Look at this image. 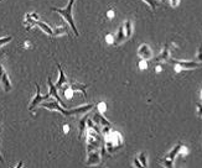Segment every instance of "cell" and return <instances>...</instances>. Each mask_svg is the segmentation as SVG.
I'll return each mask as SVG.
<instances>
[{
  "instance_id": "cell-1",
  "label": "cell",
  "mask_w": 202,
  "mask_h": 168,
  "mask_svg": "<svg viewBox=\"0 0 202 168\" xmlns=\"http://www.w3.org/2000/svg\"><path fill=\"white\" fill-rule=\"evenodd\" d=\"M42 108L45 109H52V110H57L60 111L62 115L65 116H71V115H78V114H82V113H87L91 109H93V104H88V105H83V106H79V108H74V109H69V110H66L63 109V106L60 105V103L56 101H50V103H43L41 105Z\"/></svg>"
},
{
  "instance_id": "cell-2",
  "label": "cell",
  "mask_w": 202,
  "mask_h": 168,
  "mask_svg": "<svg viewBox=\"0 0 202 168\" xmlns=\"http://www.w3.org/2000/svg\"><path fill=\"white\" fill-rule=\"evenodd\" d=\"M73 4H74V0H69V2H68V5L65 7V9H60V7H52L51 10L52 11H56V12H58L66 21H67L68 24H69V26L72 27V31H73V34L74 36H78V31H77V27H76V25H74V21H73V17H72V6H73Z\"/></svg>"
},
{
  "instance_id": "cell-3",
  "label": "cell",
  "mask_w": 202,
  "mask_h": 168,
  "mask_svg": "<svg viewBox=\"0 0 202 168\" xmlns=\"http://www.w3.org/2000/svg\"><path fill=\"white\" fill-rule=\"evenodd\" d=\"M182 148H184V146H182V143H181V142H179L176 146H174V148H172L168 155L164 157V166H165V167L171 168L172 166H174V161H175L176 156L179 155V152H180Z\"/></svg>"
},
{
  "instance_id": "cell-4",
  "label": "cell",
  "mask_w": 202,
  "mask_h": 168,
  "mask_svg": "<svg viewBox=\"0 0 202 168\" xmlns=\"http://www.w3.org/2000/svg\"><path fill=\"white\" fill-rule=\"evenodd\" d=\"M36 95H35V98L33 99V101H31V104H30V106H29V110H34L35 108L41 103L42 100H48L50 99V94H46V95H41V93H40V85H37L36 84Z\"/></svg>"
},
{
  "instance_id": "cell-5",
  "label": "cell",
  "mask_w": 202,
  "mask_h": 168,
  "mask_svg": "<svg viewBox=\"0 0 202 168\" xmlns=\"http://www.w3.org/2000/svg\"><path fill=\"white\" fill-rule=\"evenodd\" d=\"M88 152L91 151H94V150H98V145H99V140L101 137L94 132H88Z\"/></svg>"
},
{
  "instance_id": "cell-6",
  "label": "cell",
  "mask_w": 202,
  "mask_h": 168,
  "mask_svg": "<svg viewBox=\"0 0 202 168\" xmlns=\"http://www.w3.org/2000/svg\"><path fill=\"white\" fill-rule=\"evenodd\" d=\"M168 62L172 63V65H175V66H180V67H182V68H187V69L197 68L199 66H200V65H199L197 62H195V61H176V60H171V58H169Z\"/></svg>"
},
{
  "instance_id": "cell-7",
  "label": "cell",
  "mask_w": 202,
  "mask_h": 168,
  "mask_svg": "<svg viewBox=\"0 0 202 168\" xmlns=\"http://www.w3.org/2000/svg\"><path fill=\"white\" fill-rule=\"evenodd\" d=\"M0 82H1V84H3V87H4V89H5L6 92H9V90L11 89V83H10V80H9L8 73L5 72V69H4V67H3L1 63H0Z\"/></svg>"
},
{
  "instance_id": "cell-8",
  "label": "cell",
  "mask_w": 202,
  "mask_h": 168,
  "mask_svg": "<svg viewBox=\"0 0 202 168\" xmlns=\"http://www.w3.org/2000/svg\"><path fill=\"white\" fill-rule=\"evenodd\" d=\"M138 55H139V57H141L143 60H146V61L150 60V58L153 57V52H151L150 47H149L146 43H143V45L139 47Z\"/></svg>"
},
{
  "instance_id": "cell-9",
  "label": "cell",
  "mask_w": 202,
  "mask_h": 168,
  "mask_svg": "<svg viewBox=\"0 0 202 168\" xmlns=\"http://www.w3.org/2000/svg\"><path fill=\"white\" fill-rule=\"evenodd\" d=\"M47 84H48V88H50V95H52V97H55V99L58 101L62 106H65V104L62 103L61 100V98H60V95H58V93H57V88H56V85H53V83L51 82V78H47Z\"/></svg>"
},
{
  "instance_id": "cell-10",
  "label": "cell",
  "mask_w": 202,
  "mask_h": 168,
  "mask_svg": "<svg viewBox=\"0 0 202 168\" xmlns=\"http://www.w3.org/2000/svg\"><path fill=\"white\" fill-rule=\"evenodd\" d=\"M99 160H101V157H99V152H98L97 150L88 152V161H87V165H97V163H99Z\"/></svg>"
},
{
  "instance_id": "cell-11",
  "label": "cell",
  "mask_w": 202,
  "mask_h": 168,
  "mask_svg": "<svg viewBox=\"0 0 202 168\" xmlns=\"http://www.w3.org/2000/svg\"><path fill=\"white\" fill-rule=\"evenodd\" d=\"M87 87H88L87 84H81V83H72L71 84V89L73 92H81L83 94V97H87V92H86Z\"/></svg>"
},
{
  "instance_id": "cell-12",
  "label": "cell",
  "mask_w": 202,
  "mask_h": 168,
  "mask_svg": "<svg viewBox=\"0 0 202 168\" xmlns=\"http://www.w3.org/2000/svg\"><path fill=\"white\" fill-rule=\"evenodd\" d=\"M57 68H58V70H60V78H58V80H57V83H56V88H57V89H62V88H63V84L67 83V79H66V77H65V73H63V70H62V67H61L60 65H57Z\"/></svg>"
},
{
  "instance_id": "cell-13",
  "label": "cell",
  "mask_w": 202,
  "mask_h": 168,
  "mask_svg": "<svg viewBox=\"0 0 202 168\" xmlns=\"http://www.w3.org/2000/svg\"><path fill=\"white\" fill-rule=\"evenodd\" d=\"M127 40H128V37H127V34H125V31H124V26L122 25V26L119 27V31H118L117 37H115L114 45H119V43H122L123 41H127Z\"/></svg>"
},
{
  "instance_id": "cell-14",
  "label": "cell",
  "mask_w": 202,
  "mask_h": 168,
  "mask_svg": "<svg viewBox=\"0 0 202 168\" xmlns=\"http://www.w3.org/2000/svg\"><path fill=\"white\" fill-rule=\"evenodd\" d=\"M93 120L97 122V125H104V126H112V124L109 122V121H107L103 116H102L101 114L97 111L94 115H93Z\"/></svg>"
},
{
  "instance_id": "cell-15",
  "label": "cell",
  "mask_w": 202,
  "mask_h": 168,
  "mask_svg": "<svg viewBox=\"0 0 202 168\" xmlns=\"http://www.w3.org/2000/svg\"><path fill=\"white\" fill-rule=\"evenodd\" d=\"M35 25L36 26H38L43 32H46L47 35H50V36H53V30L48 26V25H46L45 22H41V21H38V20H36V22H35Z\"/></svg>"
},
{
  "instance_id": "cell-16",
  "label": "cell",
  "mask_w": 202,
  "mask_h": 168,
  "mask_svg": "<svg viewBox=\"0 0 202 168\" xmlns=\"http://www.w3.org/2000/svg\"><path fill=\"white\" fill-rule=\"evenodd\" d=\"M123 26H124V31L127 34V37L130 38L132 35H133V22H132V20H125Z\"/></svg>"
},
{
  "instance_id": "cell-17",
  "label": "cell",
  "mask_w": 202,
  "mask_h": 168,
  "mask_svg": "<svg viewBox=\"0 0 202 168\" xmlns=\"http://www.w3.org/2000/svg\"><path fill=\"white\" fill-rule=\"evenodd\" d=\"M170 58V47L169 46H165L161 51V53L159 55V57L156 58V61H168Z\"/></svg>"
},
{
  "instance_id": "cell-18",
  "label": "cell",
  "mask_w": 202,
  "mask_h": 168,
  "mask_svg": "<svg viewBox=\"0 0 202 168\" xmlns=\"http://www.w3.org/2000/svg\"><path fill=\"white\" fill-rule=\"evenodd\" d=\"M139 161H140V163H141V167H146L148 166V161H146V153L145 152H141L140 155H139Z\"/></svg>"
},
{
  "instance_id": "cell-19",
  "label": "cell",
  "mask_w": 202,
  "mask_h": 168,
  "mask_svg": "<svg viewBox=\"0 0 202 168\" xmlns=\"http://www.w3.org/2000/svg\"><path fill=\"white\" fill-rule=\"evenodd\" d=\"M66 31L68 32V27H66V26H63V27H57L56 30H53V36H55V35H61V34H63V32H66Z\"/></svg>"
},
{
  "instance_id": "cell-20",
  "label": "cell",
  "mask_w": 202,
  "mask_h": 168,
  "mask_svg": "<svg viewBox=\"0 0 202 168\" xmlns=\"http://www.w3.org/2000/svg\"><path fill=\"white\" fill-rule=\"evenodd\" d=\"M11 40H13V36H5V37H1V38H0V47H1V46H4L5 43L10 42Z\"/></svg>"
},
{
  "instance_id": "cell-21",
  "label": "cell",
  "mask_w": 202,
  "mask_h": 168,
  "mask_svg": "<svg viewBox=\"0 0 202 168\" xmlns=\"http://www.w3.org/2000/svg\"><path fill=\"white\" fill-rule=\"evenodd\" d=\"M143 1H145L151 7V10H156V1L155 0H143Z\"/></svg>"
},
{
  "instance_id": "cell-22",
  "label": "cell",
  "mask_w": 202,
  "mask_h": 168,
  "mask_svg": "<svg viewBox=\"0 0 202 168\" xmlns=\"http://www.w3.org/2000/svg\"><path fill=\"white\" fill-rule=\"evenodd\" d=\"M86 124H87V118H84V119H82V120H81V122H79V131H81V135H82V132L84 131V127H86Z\"/></svg>"
},
{
  "instance_id": "cell-23",
  "label": "cell",
  "mask_w": 202,
  "mask_h": 168,
  "mask_svg": "<svg viewBox=\"0 0 202 168\" xmlns=\"http://www.w3.org/2000/svg\"><path fill=\"white\" fill-rule=\"evenodd\" d=\"M196 61L202 62V46L200 47V50H199V55H197V57H196Z\"/></svg>"
},
{
  "instance_id": "cell-24",
  "label": "cell",
  "mask_w": 202,
  "mask_h": 168,
  "mask_svg": "<svg viewBox=\"0 0 202 168\" xmlns=\"http://www.w3.org/2000/svg\"><path fill=\"white\" fill-rule=\"evenodd\" d=\"M196 108H197V114H199V116H201L202 118V105L201 104H197Z\"/></svg>"
},
{
  "instance_id": "cell-25",
  "label": "cell",
  "mask_w": 202,
  "mask_h": 168,
  "mask_svg": "<svg viewBox=\"0 0 202 168\" xmlns=\"http://www.w3.org/2000/svg\"><path fill=\"white\" fill-rule=\"evenodd\" d=\"M170 4H171V6H177L179 5V0H170Z\"/></svg>"
},
{
  "instance_id": "cell-26",
  "label": "cell",
  "mask_w": 202,
  "mask_h": 168,
  "mask_svg": "<svg viewBox=\"0 0 202 168\" xmlns=\"http://www.w3.org/2000/svg\"><path fill=\"white\" fill-rule=\"evenodd\" d=\"M134 166H136V167H141V163H140V161H139L138 157L134 160Z\"/></svg>"
},
{
  "instance_id": "cell-27",
  "label": "cell",
  "mask_w": 202,
  "mask_h": 168,
  "mask_svg": "<svg viewBox=\"0 0 202 168\" xmlns=\"http://www.w3.org/2000/svg\"><path fill=\"white\" fill-rule=\"evenodd\" d=\"M0 162L4 165V158H3V156H1V153H0Z\"/></svg>"
},
{
  "instance_id": "cell-28",
  "label": "cell",
  "mask_w": 202,
  "mask_h": 168,
  "mask_svg": "<svg viewBox=\"0 0 202 168\" xmlns=\"http://www.w3.org/2000/svg\"><path fill=\"white\" fill-rule=\"evenodd\" d=\"M161 1H166V0H161Z\"/></svg>"
},
{
  "instance_id": "cell-29",
  "label": "cell",
  "mask_w": 202,
  "mask_h": 168,
  "mask_svg": "<svg viewBox=\"0 0 202 168\" xmlns=\"http://www.w3.org/2000/svg\"><path fill=\"white\" fill-rule=\"evenodd\" d=\"M201 97H202V92H201Z\"/></svg>"
}]
</instances>
